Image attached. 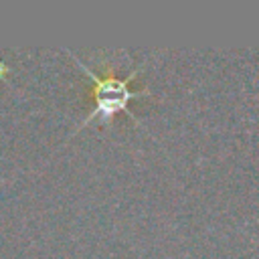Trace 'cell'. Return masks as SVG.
<instances>
[{"label": "cell", "mask_w": 259, "mask_h": 259, "mask_svg": "<svg viewBox=\"0 0 259 259\" xmlns=\"http://www.w3.org/2000/svg\"><path fill=\"white\" fill-rule=\"evenodd\" d=\"M4 73H6V67H4V65H2V61H0V77H2Z\"/></svg>", "instance_id": "7a4b0ae2"}, {"label": "cell", "mask_w": 259, "mask_h": 259, "mask_svg": "<svg viewBox=\"0 0 259 259\" xmlns=\"http://www.w3.org/2000/svg\"><path fill=\"white\" fill-rule=\"evenodd\" d=\"M71 57H73V61H77V65L87 73V77L93 81V97H95V107L91 109V113H87V117L81 121V125H79V130H83L89 121H93V119H103V121H111V117L115 115V113H119V111H123V113H127L136 123H140L142 125V121L130 111V107H127V103L134 99V97H142V95H146L148 91H132L130 89V81L138 75V71H132L125 79H117V77H113L111 75V71H107L105 75H97L95 71H91L77 55H73L71 53ZM144 127V125H142Z\"/></svg>", "instance_id": "6da1fadb"}]
</instances>
